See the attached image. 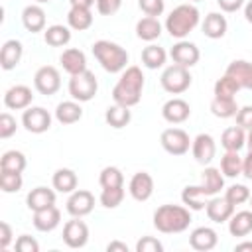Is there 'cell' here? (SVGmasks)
<instances>
[{
	"instance_id": "1",
	"label": "cell",
	"mask_w": 252,
	"mask_h": 252,
	"mask_svg": "<svg viewBox=\"0 0 252 252\" xmlns=\"http://www.w3.org/2000/svg\"><path fill=\"white\" fill-rule=\"evenodd\" d=\"M146 85V77L138 65H130L122 71L118 83L112 89V100L122 106H136L142 100V91Z\"/></svg>"
},
{
	"instance_id": "2",
	"label": "cell",
	"mask_w": 252,
	"mask_h": 252,
	"mask_svg": "<svg viewBox=\"0 0 252 252\" xmlns=\"http://www.w3.org/2000/svg\"><path fill=\"white\" fill-rule=\"evenodd\" d=\"M191 224V209L185 205H161L154 211V226L163 234H179Z\"/></svg>"
},
{
	"instance_id": "3",
	"label": "cell",
	"mask_w": 252,
	"mask_h": 252,
	"mask_svg": "<svg viewBox=\"0 0 252 252\" xmlns=\"http://www.w3.org/2000/svg\"><path fill=\"white\" fill-rule=\"evenodd\" d=\"M199 20H201V14H199V8L195 4H179L175 6L169 16L165 18V32L175 37V39H185L197 26H199Z\"/></svg>"
},
{
	"instance_id": "4",
	"label": "cell",
	"mask_w": 252,
	"mask_h": 252,
	"mask_svg": "<svg viewBox=\"0 0 252 252\" xmlns=\"http://www.w3.org/2000/svg\"><path fill=\"white\" fill-rule=\"evenodd\" d=\"M93 55L106 73H122L128 67V51L108 39H98L93 43Z\"/></svg>"
},
{
	"instance_id": "5",
	"label": "cell",
	"mask_w": 252,
	"mask_h": 252,
	"mask_svg": "<svg viewBox=\"0 0 252 252\" xmlns=\"http://www.w3.org/2000/svg\"><path fill=\"white\" fill-rule=\"evenodd\" d=\"M69 94L73 100H79V102H89L96 96V91H98V81L94 77L93 71H83L79 75H71L69 79Z\"/></svg>"
},
{
	"instance_id": "6",
	"label": "cell",
	"mask_w": 252,
	"mask_h": 252,
	"mask_svg": "<svg viewBox=\"0 0 252 252\" xmlns=\"http://www.w3.org/2000/svg\"><path fill=\"white\" fill-rule=\"evenodd\" d=\"M191 73L187 67H181V65H169L163 69L161 77H159V83H161V89L169 94H181L185 93L189 87H191Z\"/></svg>"
},
{
	"instance_id": "7",
	"label": "cell",
	"mask_w": 252,
	"mask_h": 252,
	"mask_svg": "<svg viewBox=\"0 0 252 252\" xmlns=\"http://www.w3.org/2000/svg\"><path fill=\"white\" fill-rule=\"evenodd\" d=\"M191 138L185 130L181 128H165L159 136V144L161 148L169 154V156H183L189 152L191 148Z\"/></svg>"
},
{
	"instance_id": "8",
	"label": "cell",
	"mask_w": 252,
	"mask_h": 252,
	"mask_svg": "<svg viewBox=\"0 0 252 252\" xmlns=\"http://www.w3.org/2000/svg\"><path fill=\"white\" fill-rule=\"evenodd\" d=\"M33 87L39 94L43 96H51L61 89V75L57 71V67L53 65H43L35 71L33 75Z\"/></svg>"
},
{
	"instance_id": "9",
	"label": "cell",
	"mask_w": 252,
	"mask_h": 252,
	"mask_svg": "<svg viewBox=\"0 0 252 252\" xmlns=\"http://www.w3.org/2000/svg\"><path fill=\"white\" fill-rule=\"evenodd\" d=\"M51 114L43 106H28L22 112V126L30 134H43L51 128Z\"/></svg>"
},
{
	"instance_id": "10",
	"label": "cell",
	"mask_w": 252,
	"mask_h": 252,
	"mask_svg": "<svg viewBox=\"0 0 252 252\" xmlns=\"http://www.w3.org/2000/svg\"><path fill=\"white\" fill-rule=\"evenodd\" d=\"M63 242H65V246H69L73 250L87 246L89 226L85 220H81V217H71V220H67L63 224Z\"/></svg>"
},
{
	"instance_id": "11",
	"label": "cell",
	"mask_w": 252,
	"mask_h": 252,
	"mask_svg": "<svg viewBox=\"0 0 252 252\" xmlns=\"http://www.w3.org/2000/svg\"><path fill=\"white\" fill-rule=\"evenodd\" d=\"M169 57L175 65H181V67H195L201 59V51L199 47L193 43V41H187V39H177V43H173V47L169 49Z\"/></svg>"
},
{
	"instance_id": "12",
	"label": "cell",
	"mask_w": 252,
	"mask_h": 252,
	"mask_svg": "<svg viewBox=\"0 0 252 252\" xmlns=\"http://www.w3.org/2000/svg\"><path fill=\"white\" fill-rule=\"evenodd\" d=\"M191 154H193L197 163L209 165L215 159V156H217V142H215V138L211 134H207V132L197 134L193 138V142H191Z\"/></svg>"
},
{
	"instance_id": "13",
	"label": "cell",
	"mask_w": 252,
	"mask_h": 252,
	"mask_svg": "<svg viewBox=\"0 0 252 252\" xmlns=\"http://www.w3.org/2000/svg\"><path fill=\"white\" fill-rule=\"evenodd\" d=\"M65 209L71 217H87L93 213L94 209V195L87 189H75L73 193H69V199L65 203Z\"/></svg>"
},
{
	"instance_id": "14",
	"label": "cell",
	"mask_w": 252,
	"mask_h": 252,
	"mask_svg": "<svg viewBox=\"0 0 252 252\" xmlns=\"http://www.w3.org/2000/svg\"><path fill=\"white\" fill-rule=\"evenodd\" d=\"M128 193H130V197H132L134 201H138V203L148 201V199L154 195V177H152L148 171H136V173L130 177Z\"/></svg>"
},
{
	"instance_id": "15",
	"label": "cell",
	"mask_w": 252,
	"mask_h": 252,
	"mask_svg": "<svg viewBox=\"0 0 252 252\" xmlns=\"http://www.w3.org/2000/svg\"><path fill=\"white\" fill-rule=\"evenodd\" d=\"M33 102V93L28 85H12L4 93V106L10 110H26Z\"/></svg>"
},
{
	"instance_id": "16",
	"label": "cell",
	"mask_w": 252,
	"mask_h": 252,
	"mask_svg": "<svg viewBox=\"0 0 252 252\" xmlns=\"http://www.w3.org/2000/svg\"><path fill=\"white\" fill-rule=\"evenodd\" d=\"M161 116L165 122L169 124H183L189 116H191V106L187 100L183 98H169L167 102H163L161 106Z\"/></svg>"
},
{
	"instance_id": "17",
	"label": "cell",
	"mask_w": 252,
	"mask_h": 252,
	"mask_svg": "<svg viewBox=\"0 0 252 252\" xmlns=\"http://www.w3.org/2000/svg\"><path fill=\"white\" fill-rule=\"evenodd\" d=\"M219 244V234L211 226H197L189 234V246L197 252H209Z\"/></svg>"
},
{
	"instance_id": "18",
	"label": "cell",
	"mask_w": 252,
	"mask_h": 252,
	"mask_svg": "<svg viewBox=\"0 0 252 252\" xmlns=\"http://www.w3.org/2000/svg\"><path fill=\"white\" fill-rule=\"evenodd\" d=\"M234 209H236V207L230 205V203L226 201L224 195H222V197H220V195L211 197V199L207 201V207H205L209 220H213V222H217V224H220V222H228V219L232 217Z\"/></svg>"
},
{
	"instance_id": "19",
	"label": "cell",
	"mask_w": 252,
	"mask_h": 252,
	"mask_svg": "<svg viewBox=\"0 0 252 252\" xmlns=\"http://www.w3.org/2000/svg\"><path fill=\"white\" fill-rule=\"evenodd\" d=\"M22 55H24V45L20 39H8L2 43V49H0V67L4 71H12L20 65L22 61Z\"/></svg>"
},
{
	"instance_id": "20",
	"label": "cell",
	"mask_w": 252,
	"mask_h": 252,
	"mask_svg": "<svg viewBox=\"0 0 252 252\" xmlns=\"http://www.w3.org/2000/svg\"><path fill=\"white\" fill-rule=\"evenodd\" d=\"M59 63H61L63 71L69 75H79V73L87 71V55H85V51H81L77 47L63 49V53L59 55Z\"/></svg>"
},
{
	"instance_id": "21",
	"label": "cell",
	"mask_w": 252,
	"mask_h": 252,
	"mask_svg": "<svg viewBox=\"0 0 252 252\" xmlns=\"http://www.w3.org/2000/svg\"><path fill=\"white\" fill-rule=\"evenodd\" d=\"M55 199H57V197H55V189H49V187L39 185V187H33V189L28 193L26 205H28V209H30L32 213H35V211H43V209L55 205Z\"/></svg>"
},
{
	"instance_id": "22",
	"label": "cell",
	"mask_w": 252,
	"mask_h": 252,
	"mask_svg": "<svg viewBox=\"0 0 252 252\" xmlns=\"http://www.w3.org/2000/svg\"><path fill=\"white\" fill-rule=\"evenodd\" d=\"M205 191V195L211 199L215 195L220 193V189H224V175L219 167H213V165H205L203 173H201V183H199Z\"/></svg>"
},
{
	"instance_id": "23",
	"label": "cell",
	"mask_w": 252,
	"mask_h": 252,
	"mask_svg": "<svg viewBox=\"0 0 252 252\" xmlns=\"http://www.w3.org/2000/svg\"><path fill=\"white\" fill-rule=\"evenodd\" d=\"M32 220H33L35 230H39V232H51L61 222V211L55 205H51V207H47L43 211H35Z\"/></svg>"
},
{
	"instance_id": "24",
	"label": "cell",
	"mask_w": 252,
	"mask_h": 252,
	"mask_svg": "<svg viewBox=\"0 0 252 252\" xmlns=\"http://www.w3.org/2000/svg\"><path fill=\"white\" fill-rule=\"evenodd\" d=\"M226 75H230L232 79H236V83L240 85V89H248L252 91V61L246 59H234L228 63Z\"/></svg>"
},
{
	"instance_id": "25",
	"label": "cell",
	"mask_w": 252,
	"mask_h": 252,
	"mask_svg": "<svg viewBox=\"0 0 252 252\" xmlns=\"http://www.w3.org/2000/svg\"><path fill=\"white\" fill-rule=\"evenodd\" d=\"M201 30L205 33V37L209 39H220L226 35V30H228V22L222 14L219 12H211L205 16L203 24H201Z\"/></svg>"
},
{
	"instance_id": "26",
	"label": "cell",
	"mask_w": 252,
	"mask_h": 252,
	"mask_svg": "<svg viewBox=\"0 0 252 252\" xmlns=\"http://www.w3.org/2000/svg\"><path fill=\"white\" fill-rule=\"evenodd\" d=\"M22 24L30 33H37L45 30V12L39 4H30L22 10Z\"/></svg>"
},
{
	"instance_id": "27",
	"label": "cell",
	"mask_w": 252,
	"mask_h": 252,
	"mask_svg": "<svg viewBox=\"0 0 252 252\" xmlns=\"http://www.w3.org/2000/svg\"><path fill=\"white\" fill-rule=\"evenodd\" d=\"M55 120L63 126H69V124H75L83 118V108H81V102L79 100H63L55 106Z\"/></svg>"
},
{
	"instance_id": "28",
	"label": "cell",
	"mask_w": 252,
	"mask_h": 252,
	"mask_svg": "<svg viewBox=\"0 0 252 252\" xmlns=\"http://www.w3.org/2000/svg\"><path fill=\"white\" fill-rule=\"evenodd\" d=\"M228 232L230 236L244 238L252 232V209L250 211H234L232 217L228 219Z\"/></svg>"
},
{
	"instance_id": "29",
	"label": "cell",
	"mask_w": 252,
	"mask_h": 252,
	"mask_svg": "<svg viewBox=\"0 0 252 252\" xmlns=\"http://www.w3.org/2000/svg\"><path fill=\"white\" fill-rule=\"evenodd\" d=\"M163 32V26L159 24L158 18H152V16H144L142 20L136 22V35L142 39V41H156Z\"/></svg>"
},
{
	"instance_id": "30",
	"label": "cell",
	"mask_w": 252,
	"mask_h": 252,
	"mask_svg": "<svg viewBox=\"0 0 252 252\" xmlns=\"http://www.w3.org/2000/svg\"><path fill=\"white\" fill-rule=\"evenodd\" d=\"M51 185L57 193H73L79 185V179H77V173L73 169L59 167L51 177Z\"/></svg>"
},
{
	"instance_id": "31",
	"label": "cell",
	"mask_w": 252,
	"mask_h": 252,
	"mask_svg": "<svg viewBox=\"0 0 252 252\" xmlns=\"http://www.w3.org/2000/svg\"><path fill=\"white\" fill-rule=\"evenodd\" d=\"M43 41L49 47H65L71 41V28L63 24H53L43 30Z\"/></svg>"
},
{
	"instance_id": "32",
	"label": "cell",
	"mask_w": 252,
	"mask_h": 252,
	"mask_svg": "<svg viewBox=\"0 0 252 252\" xmlns=\"http://www.w3.org/2000/svg\"><path fill=\"white\" fill-rule=\"evenodd\" d=\"M220 146L226 152H240L246 146V130L236 126H228L220 136Z\"/></svg>"
},
{
	"instance_id": "33",
	"label": "cell",
	"mask_w": 252,
	"mask_h": 252,
	"mask_svg": "<svg viewBox=\"0 0 252 252\" xmlns=\"http://www.w3.org/2000/svg\"><path fill=\"white\" fill-rule=\"evenodd\" d=\"M104 120H106V124H108L110 128L120 130V128H124V126L130 124V120H132V110H130V106H122V104H116V102H114L112 106L106 108Z\"/></svg>"
},
{
	"instance_id": "34",
	"label": "cell",
	"mask_w": 252,
	"mask_h": 252,
	"mask_svg": "<svg viewBox=\"0 0 252 252\" xmlns=\"http://www.w3.org/2000/svg\"><path fill=\"white\" fill-rule=\"evenodd\" d=\"M181 201H183V205H185L187 209H191V211H203V209L207 207L209 197L205 195V191H203L201 185H187V187H183V191H181Z\"/></svg>"
},
{
	"instance_id": "35",
	"label": "cell",
	"mask_w": 252,
	"mask_h": 252,
	"mask_svg": "<svg viewBox=\"0 0 252 252\" xmlns=\"http://www.w3.org/2000/svg\"><path fill=\"white\" fill-rule=\"evenodd\" d=\"M93 12L91 8H75L71 6L67 12V26L75 32H85L93 26Z\"/></svg>"
},
{
	"instance_id": "36",
	"label": "cell",
	"mask_w": 252,
	"mask_h": 252,
	"mask_svg": "<svg viewBox=\"0 0 252 252\" xmlns=\"http://www.w3.org/2000/svg\"><path fill=\"white\" fill-rule=\"evenodd\" d=\"M167 61V51L156 43H150L142 49V65L146 69H161Z\"/></svg>"
},
{
	"instance_id": "37",
	"label": "cell",
	"mask_w": 252,
	"mask_h": 252,
	"mask_svg": "<svg viewBox=\"0 0 252 252\" xmlns=\"http://www.w3.org/2000/svg\"><path fill=\"white\" fill-rule=\"evenodd\" d=\"M238 108L240 106L236 104V98H219V96H213V100H211V112H213V116L222 118V120L234 118L236 112H238Z\"/></svg>"
},
{
	"instance_id": "38",
	"label": "cell",
	"mask_w": 252,
	"mask_h": 252,
	"mask_svg": "<svg viewBox=\"0 0 252 252\" xmlns=\"http://www.w3.org/2000/svg\"><path fill=\"white\" fill-rule=\"evenodd\" d=\"M224 177L234 179L238 175H242V156L238 152H224V156L220 158V167Z\"/></svg>"
},
{
	"instance_id": "39",
	"label": "cell",
	"mask_w": 252,
	"mask_h": 252,
	"mask_svg": "<svg viewBox=\"0 0 252 252\" xmlns=\"http://www.w3.org/2000/svg\"><path fill=\"white\" fill-rule=\"evenodd\" d=\"M26 165H28V159H26V156L20 150H8L0 158V169H4V171H18V173H22L26 169Z\"/></svg>"
},
{
	"instance_id": "40",
	"label": "cell",
	"mask_w": 252,
	"mask_h": 252,
	"mask_svg": "<svg viewBox=\"0 0 252 252\" xmlns=\"http://www.w3.org/2000/svg\"><path fill=\"white\" fill-rule=\"evenodd\" d=\"M98 183L102 189H110V187H124V175L116 165H106L100 169L98 175Z\"/></svg>"
},
{
	"instance_id": "41",
	"label": "cell",
	"mask_w": 252,
	"mask_h": 252,
	"mask_svg": "<svg viewBox=\"0 0 252 252\" xmlns=\"http://www.w3.org/2000/svg\"><path fill=\"white\" fill-rule=\"evenodd\" d=\"M238 91H240V85L236 83V79H232L226 73L220 79H217V83H215V96H219V98H234Z\"/></svg>"
},
{
	"instance_id": "42",
	"label": "cell",
	"mask_w": 252,
	"mask_h": 252,
	"mask_svg": "<svg viewBox=\"0 0 252 252\" xmlns=\"http://www.w3.org/2000/svg\"><path fill=\"white\" fill-rule=\"evenodd\" d=\"M24 185V177L18 171H4L0 169V189L4 193H18Z\"/></svg>"
},
{
	"instance_id": "43",
	"label": "cell",
	"mask_w": 252,
	"mask_h": 252,
	"mask_svg": "<svg viewBox=\"0 0 252 252\" xmlns=\"http://www.w3.org/2000/svg\"><path fill=\"white\" fill-rule=\"evenodd\" d=\"M124 187H110V189H102L100 191V197H98V203L104 207V209H116L118 205H122L124 201Z\"/></svg>"
},
{
	"instance_id": "44",
	"label": "cell",
	"mask_w": 252,
	"mask_h": 252,
	"mask_svg": "<svg viewBox=\"0 0 252 252\" xmlns=\"http://www.w3.org/2000/svg\"><path fill=\"white\" fill-rule=\"evenodd\" d=\"M250 189L244 185V183H232L230 187H226V191H224V197H226V201L230 203V205H244L248 199H250Z\"/></svg>"
},
{
	"instance_id": "45",
	"label": "cell",
	"mask_w": 252,
	"mask_h": 252,
	"mask_svg": "<svg viewBox=\"0 0 252 252\" xmlns=\"http://www.w3.org/2000/svg\"><path fill=\"white\" fill-rule=\"evenodd\" d=\"M16 130H18L16 118L10 112H2L0 114V138L2 140H8V138H12L16 134Z\"/></svg>"
},
{
	"instance_id": "46",
	"label": "cell",
	"mask_w": 252,
	"mask_h": 252,
	"mask_svg": "<svg viewBox=\"0 0 252 252\" xmlns=\"http://www.w3.org/2000/svg\"><path fill=\"white\" fill-rule=\"evenodd\" d=\"M138 6L146 16L158 18L165 10V0H138Z\"/></svg>"
},
{
	"instance_id": "47",
	"label": "cell",
	"mask_w": 252,
	"mask_h": 252,
	"mask_svg": "<svg viewBox=\"0 0 252 252\" xmlns=\"http://www.w3.org/2000/svg\"><path fill=\"white\" fill-rule=\"evenodd\" d=\"M136 252H163V244L154 236H142L136 242Z\"/></svg>"
},
{
	"instance_id": "48",
	"label": "cell",
	"mask_w": 252,
	"mask_h": 252,
	"mask_svg": "<svg viewBox=\"0 0 252 252\" xmlns=\"http://www.w3.org/2000/svg\"><path fill=\"white\" fill-rule=\"evenodd\" d=\"M16 250L18 252H39V242L30 234H20L16 238Z\"/></svg>"
},
{
	"instance_id": "49",
	"label": "cell",
	"mask_w": 252,
	"mask_h": 252,
	"mask_svg": "<svg viewBox=\"0 0 252 252\" xmlns=\"http://www.w3.org/2000/svg\"><path fill=\"white\" fill-rule=\"evenodd\" d=\"M234 118H236V124H238L240 128H244L246 132H248V130H252V104L240 106Z\"/></svg>"
},
{
	"instance_id": "50",
	"label": "cell",
	"mask_w": 252,
	"mask_h": 252,
	"mask_svg": "<svg viewBox=\"0 0 252 252\" xmlns=\"http://www.w3.org/2000/svg\"><path fill=\"white\" fill-rule=\"evenodd\" d=\"M122 0H96V10L100 16H112L120 10Z\"/></svg>"
},
{
	"instance_id": "51",
	"label": "cell",
	"mask_w": 252,
	"mask_h": 252,
	"mask_svg": "<svg viewBox=\"0 0 252 252\" xmlns=\"http://www.w3.org/2000/svg\"><path fill=\"white\" fill-rule=\"evenodd\" d=\"M12 238H14V234H12V226H10L6 220H2V222H0V246H2L4 250L10 248Z\"/></svg>"
},
{
	"instance_id": "52",
	"label": "cell",
	"mask_w": 252,
	"mask_h": 252,
	"mask_svg": "<svg viewBox=\"0 0 252 252\" xmlns=\"http://www.w3.org/2000/svg\"><path fill=\"white\" fill-rule=\"evenodd\" d=\"M246 0H217V4L220 6L222 12L226 14H232V12H238L242 6H244Z\"/></svg>"
},
{
	"instance_id": "53",
	"label": "cell",
	"mask_w": 252,
	"mask_h": 252,
	"mask_svg": "<svg viewBox=\"0 0 252 252\" xmlns=\"http://www.w3.org/2000/svg\"><path fill=\"white\" fill-rule=\"evenodd\" d=\"M242 175L252 181V152H248L244 158H242Z\"/></svg>"
},
{
	"instance_id": "54",
	"label": "cell",
	"mask_w": 252,
	"mask_h": 252,
	"mask_svg": "<svg viewBox=\"0 0 252 252\" xmlns=\"http://www.w3.org/2000/svg\"><path fill=\"white\" fill-rule=\"evenodd\" d=\"M106 252H128V244L120 240H112L106 244Z\"/></svg>"
},
{
	"instance_id": "55",
	"label": "cell",
	"mask_w": 252,
	"mask_h": 252,
	"mask_svg": "<svg viewBox=\"0 0 252 252\" xmlns=\"http://www.w3.org/2000/svg\"><path fill=\"white\" fill-rule=\"evenodd\" d=\"M69 4L75 8H93L96 4V0H69Z\"/></svg>"
},
{
	"instance_id": "56",
	"label": "cell",
	"mask_w": 252,
	"mask_h": 252,
	"mask_svg": "<svg viewBox=\"0 0 252 252\" xmlns=\"http://www.w3.org/2000/svg\"><path fill=\"white\" fill-rule=\"evenodd\" d=\"M244 250H248V252H252V242H250V240H244V242H238V244L234 246V252H244Z\"/></svg>"
},
{
	"instance_id": "57",
	"label": "cell",
	"mask_w": 252,
	"mask_h": 252,
	"mask_svg": "<svg viewBox=\"0 0 252 252\" xmlns=\"http://www.w3.org/2000/svg\"><path fill=\"white\" fill-rule=\"evenodd\" d=\"M244 18H246L248 24H252V0H248L244 4Z\"/></svg>"
},
{
	"instance_id": "58",
	"label": "cell",
	"mask_w": 252,
	"mask_h": 252,
	"mask_svg": "<svg viewBox=\"0 0 252 252\" xmlns=\"http://www.w3.org/2000/svg\"><path fill=\"white\" fill-rule=\"evenodd\" d=\"M246 148H248V152H252V130L246 132Z\"/></svg>"
},
{
	"instance_id": "59",
	"label": "cell",
	"mask_w": 252,
	"mask_h": 252,
	"mask_svg": "<svg viewBox=\"0 0 252 252\" xmlns=\"http://www.w3.org/2000/svg\"><path fill=\"white\" fill-rule=\"evenodd\" d=\"M35 4H47V2H51V0H33Z\"/></svg>"
},
{
	"instance_id": "60",
	"label": "cell",
	"mask_w": 252,
	"mask_h": 252,
	"mask_svg": "<svg viewBox=\"0 0 252 252\" xmlns=\"http://www.w3.org/2000/svg\"><path fill=\"white\" fill-rule=\"evenodd\" d=\"M248 203H250V209H252V195H250V199H248Z\"/></svg>"
},
{
	"instance_id": "61",
	"label": "cell",
	"mask_w": 252,
	"mask_h": 252,
	"mask_svg": "<svg viewBox=\"0 0 252 252\" xmlns=\"http://www.w3.org/2000/svg\"><path fill=\"white\" fill-rule=\"evenodd\" d=\"M191 2H199V0H191Z\"/></svg>"
}]
</instances>
